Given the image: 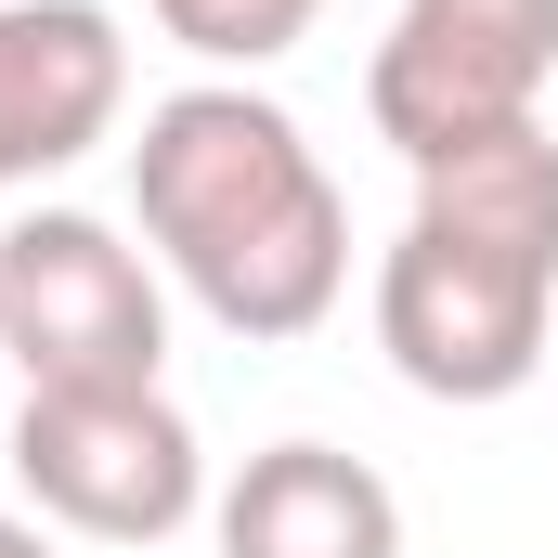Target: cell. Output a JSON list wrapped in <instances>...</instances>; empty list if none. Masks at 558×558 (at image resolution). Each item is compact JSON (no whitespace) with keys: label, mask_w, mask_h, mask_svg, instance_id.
<instances>
[{"label":"cell","mask_w":558,"mask_h":558,"mask_svg":"<svg viewBox=\"0 0 558 558\" xmlns=\"http://www.w3.org/2000/svg\"><path fill=\"white\" fill-rule=\"evenodd\" d=\"M131 208L143 247L182 274V299L221 338H312L351 286V208H338L312 131L247 78H195V92L143 105Z\"/></svg>","instance_id":"6da1fadb"},{"label":"cell","mask_w":558,"mask_h":558,"mask_svg":"<svg viewBox=\"0 0 558 558\" xmlns=\"http://www.w3.org/2000/svg\"><path fill=\"white\" fill-rule=\"evenodd\" d=\"M558 338V274L454 221H403L377 260V351L428 403H520Z\"/></svg>","instance_id":"7a4b0ae2"},{"label":"cell","mask_w":558,"mask_h":558,"mask_svg":"<svg viewBox=\"0 0 558 558\" xmlns=\"http://www.w3.org/2000/svg\"><path fill=\"white\" fill-rule=\"evenodd\" d=\"M0 364L26 390H156L169 364L156 260L92 208H26L0 234Z\"/></svg>","instance_id":"3957f363"},{"label":"cell","mask_w":558,"mask_h":558,"mask_svg":"<svg viewBox=\"0 0 558 558\" xmlns=\"http://www.w3.org/2000/svg\"><path fill=\"white\" fill-rule=\"evenodd\" d=\"M13 481H26V520L78 546H169L208 507V441L169 390H26Z\"/></svg>","instance_id":"277c9868"},{"label":"cell","mask_w":558,"mask_h":558,"mask_svg":"<svg viewBox=\"0 0 558 558\" xmlns=\"http://www.w3.org/2000/svg\"><path fill=\"white\" fill-rule=\"evenodd\" d=\"M546 78H558V0H403L364 65V118L416 169L468 131L546 118Z\"/></svg>","instance_id":"5b68a950"},{"label":"cell","mask_w":558,"mask_h":558,"mask_svg":"<svg viewBox=\"0 0 558 558\" xmlns=\"http://www.w3.org/2000/svg\"><path fill=\"white\" fill-rule=\"evenodd\" d=\"M131 118V39L105 0H0V195L78 169Z\"/></svg>","instance_id":"8992f818"},{"label":"cell","mask_w":558,"mask_h":558,"mask_svg":"<svg viewBox=\"0 0 558 558\" xmlns=\"http://www.w3.org/2000/svg\"><path fill=\"white\" fill-rule=\"evenodd\" d=\"M208 533L221 558H403V494L338 441H274L221 481Z\"/></svg>","instance_id":"52a82bcc"},{"label":"cell","mask_w":558,"mask_h":558,"mask_svg":"<svg viewBox=\"0 0 558 558\" xmlns=\"http://www.w3.org/2000/svg\"><path fill=\"white\" fill-rule=\"evenodd\" d=\"M416 221H454V234L520 247L558 274V131L520 118V131H468L441 156H416Z\"/></svg>","instance_id":"ba28073f"},{"label":"cell","mask_w":558,"mask_h":558,"mask_svg":"<svg viewBox=\"0 0 558 558\" xmlns=\"http://www.w3.org/2000/svg\"><path fill=\"white\" fill-rule=\"evenodd\" d=\"M195 65H221V78H247V65H286L312 26H325V0H143Z\"/></svg>","instance_id":"9c48e42d"},{"label":"cell","mask_w":558,"mask_h":558,"mask_svg":"<svg viewBox=\"0 0 558 558\" xmlns=\"http://www.w3.org/2000/svg\"><path fill=\"white\" fill-rule=\"evenodd\" d=\"M0 558H52V520H13L0 507Z\"/></svg>","instance_id":"30bf717a"}]
</instances>
